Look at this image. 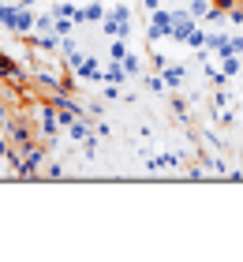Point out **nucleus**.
<instances>
[{
    "mask_svg": "<svg viewBox=\"0 0 243 262\" xmlns=\"http://www.w3.org/2000/svg\"><path fill=\"white\" fill-rule=\"evenodd\" d=\"M131 23H135L131 8H127V4H113V8L105 11V19H101V30L108 34V38H124V41H127V38H131V30H135Z\"/></svg>",
    "mask_w": 243,
    "mask_h": 262,
    "instance_id": "1",
    "label": "nucleus"
},
{
    "mask_svg": "<svg viewBox=\"0 0 243 262\" xmlns=\"http://www.w3.org/2000/svg\"><path fill=\"white\" fill-rule=\"evenodd\" d=\"M172 19H176V11H168V8H157V11H150V41H161V38H168L172 34Z\"/></svg>",
    "mask_w": 243,
    "mask_h": 262,
    "instance_id": "2",
    "label": "nucleus"
}]
</instances>
